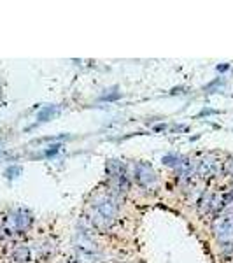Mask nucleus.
I'll return each instance as SVG.
<instances>
[{
	"label": "nucleus",
	"mask_w": 233,
	"mask_h": 263,
	"mask_svg": "<svg viewBox=\"0 0 233 263\" xmlns=\"http://www.w3.org/2000/svg\"><path fill=\"white\" fill-rule=\"evenodd\" d=\"M116 204L110 197H100L95 200V204L91 205V221L95 227L98 228H107L114 223L116 219Z\"/></svg>",
	"instance_id": "f257e3e1"
},
{
	"label": "nucleus",
	"mask_w": 233,
	"mask_h": 263,
	"mask_svg": "<svg viewBox=\"0 0 233 263\" xmlns=\"http://www.w3.org/2000/svg\"><path fill=\"white\" fill-rule=\"evenodd\" d=\"M135 179L140 182V184H149V182L154 181V172L149 165H144V163H139L137 165V170H135Z\"/></svg>",
	"instance_id": "f03ea898"
},
{
	"label": "nucleus",
	"mask_w": 233,
	"mask_h": 263,
	"mask_svg": "<svg viewBox=\"0 0 233 263\" xmlns=\"http://www.w3.org/2000/svg\"><path fill=\"white\" fill-rule=\"evenodd\" d=\"M216 230H217V235H219L221 239L224 237H230V235L233 234V223L230 219L223 218L219 221V223L216 224Z\"/></svg>",
	"instance_id": "7ed1b4c3"
}]
</instances>
